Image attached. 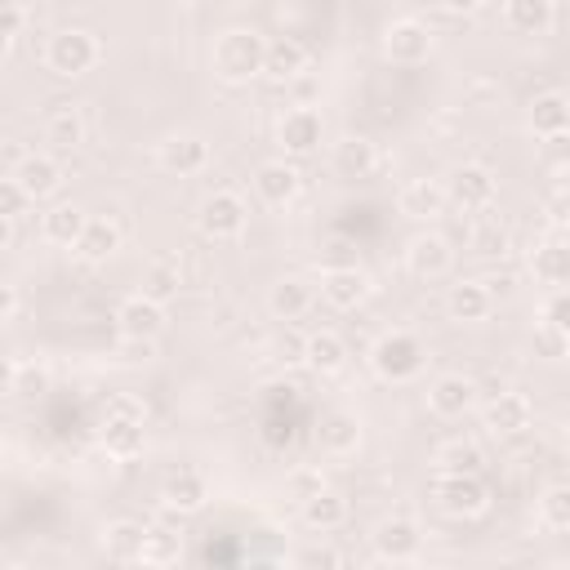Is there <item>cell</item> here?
Here are the masks:
<instances>
[{
  "label": "cell",
  "mask_w": 570,
  "mask_h": 570,
  "mask_svg": "<svg viewBox=\"0 0 570 570\" xmlns=\"http://www.w3.org/2000/svg\"><path fill=\"white\" fill-rule=\"evenodd\" d=\"M263 45L267 36H258L254 27H227L209 53L214 76L227 85H249L254 76H263Z\"/></svg>",
  "instance_id": "obj_1"
},
{
  "label": "cell",
  "mask_w": 570,
  "mask_h": 570,
  "mask_svg": "<svg viewBox=\"0 0 570 570\" xmlns=\"http://www.w3.org/2000/svg\"><path fill=\"white\" fill-rule=\"evenodd\" d=\"M370 365H374V374L383 383H414L423 374V365H428V347L410 330H387V334L374 338Z\"/></svg>",
  "instance_id": "obj_2"
},
{
  "label": "cell",
  "mask_w": 570,
  "mask_h": 570,
  "mask_svg": "<svg viewBox=\"0 0 570 570\" xmlns=\"http://www.w3.org/2000/svg\"><path fill=\"white\" fill-rule=\"evenodd\" d=\"M432 499L445 517L454 521H468V517H481L490 508V490L481 481V472H436L432 476Z\"/></svg>",
  "instance_id": "obj_3"
},
{
  "label": "cell",
  "mask_w": 570,
  "mask_h": 570,
  "mask_svg": "<svg viewBox=\"0 0 570 570\" xmlns=\"http://www.w3.org/2000/svg\"><path fill=\"white\" fill-rule=\"evenodd\" d=\"M98 58H102V45H98V36L85 31V27H67V31L49 36V49H45L49 71H53V76H67V80L94 71Z\"/></svg>",
  "instance_id": "obj_4"
},
{
  "label": "cell",
  "mask_w": 570,
  "mask_h": 570,
  "mask_svg": "<svg viewBox=\"0 0 570 570\" xmlns=\"http://www.w3.org/2000/svg\"><path fill=\"white\" fill-rule=\"evenodd\" d=\"M142 405H134V401H116L111 410H107V423H102V445H107V454H116V459H134V454H142V445H147V428H142Z\"/></svg>",
  "instance_id": "obj_5"
},
{
  "label": "cell",
  "mask_w": 570,
  "mask_h": 570,
  "mask_svg": "<svg viewBox=\"0 0 570 570\" xmlns=\"http://www.w3.org/2000/svg\"><path fill=\"white\" fill-rule=\"evenodd\" d=\"M196 223H200V232L209 240H236L245 232V223H249V205L236 191H214V196L200 200Z\"/></svg>",
  "instance_id": "obj_6"
},
{
  "label": "cell",
  "mask_w": 570,
  "mask_h": 570,
  "mask_svg": "<svg viewBox=\"0 0 570 570\" xmlns=\"http://www.w3.org/2000/svg\"><path fill=\"white\" fill-rule=\"evenodd\" d=\"M116 334L125 343H156L165 334V303H156L147 294H129L116 307Z\"/></svg>",
  "instance_id": "obj_7"
},
{
  "label": "cell",
  "mask_w": 570,
  "mask_h": 570,
  "mask_svg": "<svg viewBox=\"0 0 570 570\" xmlns=\"http://www.w3.org/2000/svg\"><path fill=\"white\" fill-rule=\"evenodd\" d=\"M321 138H325V120H321V111L307 107V102L289 107V111L281 116V125H276V142H281L285 156H312V151L321 147Z\"/></svg>",
  "instance_id": "obj_8"
},
{
  "label": "cell",
  "mask_w": 570,
  "mask_h": 570,
  "mask_svg": "<svg viewBox=\"0 0 570 570\" xmlns=\"http://www.w3.org/2000/svg\"><path fill=\"white\" fill-rule=\"evenodd\" d=\"M383 53H387L396 67H419V62H428V53H432V31H428L419 18H396V22H387V31H383Z\"/></svg>",
  "instance_id": "obj_9"
},
{
  "label": "cell",
  "mask_w": 570,
  "mask_h": 570,
  "mask_svg": "<svg viewBox=\"0 0 570 570\" xmlns=\"http://www.w3.org/2000/svg\"><path fill=\"white\" fill-rule=\"evenodd\" d=\"M370 543H374V552H379L383 561H392V566H405V561H414V557L423 552V534H419V525H414L410 517H387V521H379L374 534H370Z\"/></svg>",
  "instance_id": "obj_10"
},
{
  "label": "cell",
  "mask_w": 570,
  "mask_h": 570,
  "mask_svg": "<svg viewBox=\"0 0 570 570\" xmlns=\"http://www.w3.org/2000/svg\"><path fill=\"white\" fill-rule=\"evenodd\" d=\"M156 165H160L165 174H178V178L200 174V169L209 165V142H205L200 134L178 129V134H169V138L156 147Z\"/></svg>",
  "instance_id": "obj_11"
},
{
  "label": "cell",
  "mask_w": 570,
  "mask_h": 570,
  "mask_svg": "<svg viewBox=\"0 0 570 570\" xmlns=\"http://www.w3.org/2000/svg\"><path fill=\"white\" fill-rule=\"evenodd\" d=\"M405 267L419 276V281H441L450 267H454V249L441 232H419L410 236L405 245Z\"/></svg>",
  "instance_id": "obj_12"
},
{
  "label": "cell",
  "mask_w": 570,
  "mask_h": 570,
  "mask_svg": "<svg viewBox=\"0 0 570 570\" xmlns=\"http://www.w3.org/2000/svg\"><path fill=\"white\" fill-rule=\"evenodd\" d=\"M494 191H499V183H494V174H490L485 165H459V169L450 174L445 200H454V205L468 209V214H481V209H490Z\"/></svg>",
  "instance_id": "obj_13"
},
{
  "label": "cell",
  "mask_w": 570,
  "mask_h": 570,
  "mask_svg": "<svg viewBox=\"0 0 570 570\" xmlns=\"http://www.w3.org/2000/svg\"><path fill=\"white\" fill-rule=\"evenodd\" d=\"M472 405H476V379H468V374H459V370L432 379V387H428V410H432L436 419H463Z\"/></svg>",
  "instance_id": "obj_14"
},
{
  "label": "cell",
  "mask_w": 570,
  "mask_h": 570,
  "mask_svg": "<svg viewBox=\"0 0 570 570\" xmlns=\"http://www.w3.org/2000/svg\"><path fill=\"white\" fill-rule=\"evenodd\" d=\"M525 125H530L534 138H548V142L566 138V129H570V98H566L561 89L534 94V102H530V111H525Z\"/></svg>",
  "instance_id": "obj_15"
},
{
  "label": "cell",
  "mask_w": 570,
  "mask_h": 570,
  "mask_svg": "<svg viewBox=\"0 0 570 570\" xmlns=\"http://www.w3.org/2000/svg\"><path fill=\"white\" fill-rule=\"evenodd\" d=\"M298 187H303V178H298V169H294V160H285V156H276V160H263L258 169H254V191H258V200L263 205H289L294 196H298Z\"/></svg>",
  "instance_id": "obj_16"
},
{
  "label": "cell",
  "mask_w": 570,
  "mask_h": 570,
  "mask_svg": "<svg viewBox=\"0 0 570 570\" xmlns=\"http://www.w3.org/2000/svg\"><path fill=\"white\" fill-rule=\"evenodd\" d=\"M365 294H370V276H365L361 267H325V272H321V298H325L330 307L352 312V307L365 303Z\"/></svg>",
  "instance_id": "obj_17"
},
{
  "label": "cell",
  "mask_w": 570,
  "mask_h": 570,
  "mask_svg": "<svg viewBox=\"0 0 570 570\" xmlns=\"http://www.w3.org/2000/svg\"><path fill=\"white\" fill-rule=\"evenodd\" d=\"M205 499H209V485H205V476H200L196 468H178V472H169L165 485H160V503H165V512H178V517L200 512Z\"/></svg>",
  "instance_id": "obj_18"
},
{
  "label": "cell",
  "mask_w": 570,
  "mask_h": 570,
  "mask_svg": "<svg viewBox=\"0 0 570 570\" xmlns=\"http://www.w3.org/2000/svg\"><path fill=\"white\" fill-rule=\"evenodd\" d=\"M330 165H334V174H343V178H370V174L379 169V147H374V138H365V134H343V138L334 142V151H330Z\"/></svg>",
  "instance_id": "obj_19"
},
{
  "label": "cell",
  "mask_w": 570,
  "mask_h": 570,
  "mask_svg": "<svg viewBox=\"0 0 570 570\" xmlns=\"http://www.w3.org/2000/svg\"><path fill=\"white\" fill-rule=\"evenodd\" d=\"M316 445L330 454V459H347L361 450V419L352 410H330L316 428Z\"/></svg>",
  "instance_id": "obj_20"
},
{
  "label": "cell",
  "mask_w": 570,
  "mask_h": 570,
  "mask_svg": "<svg viewBox=\"0 0 570 570\" xmlns=\"http://www.w3.org/2000/svg\"><path fill=\"white\" fill-rule=\"evenodd\" d=\"M13 178H18V187H22L31 200H45V196L58 191L62 165H58L49 151H27V156L18 160V169H13Z\"/></svg>",
  "instance_id": "obj_21"
},
{
  "label": "cell",
  "mask_w": 570,
  "mask_h": 570,
  "mask_svg": "<svg viewBox=\"0 0 570 570\" xmlns=\"http://www.w3.org/2000/svg\"><path fill=\"white\" fill-rule=\"evenodd\" d=\"M530 419H534V410L521 392H494L485 405V428L494 436H521L530 428Z\"/></svg>",
  "instance_id": "obj_22"
},
{
  "label": "cell",
  "mask_w": 570,
  "mask_h": 570,
  "mask_svg": "<svg viewBox=\"0 0 570 570\" xmlns=\"http://www.w3.org/2000/svg\"><path fill=\"white\" fill-rule=\"evenodd\" d=\"M307 67V49L294 36H272L263 45V76L267 80H298Z\"/></svg>",
  "instance_id": "obj_23"
},
{
  "label": "cell",
  "mask_w": 570,
  "mask_h": 570,
  "mask_svg": "<svg viewBox=\"0 0 570 570\" xmlns=\"http://www.w3.org/2000/svg\"><path fill=\"white\" fill-rule=\"evenodd\" d=\"M396 209H401L405 218H414V223H428V218H436V214L445 209V187L432 183V178H410V183L396 191Z\"/></svg>",
  "instance_id": "obj_24"
},
{
  "label": "cell",
  "mask_w": 570,
  "mask_h": 570,
  "mask_svg": "<svg viewBox=\"0 0 570 570\" xmlns=\"http://www.w3.org/2000/svg\"><path fill=\"white\" fill-rule=\"evenodd\" d=\"M71 249H76L85 263H107V258L120 249V227H116L111 218H102V214H89Z\"/></svg>",
  "instance_id": "obj_25"
},
{
  "label": "cell",
  "mask_w": 570,
  "mask_h": 570,
  "mask_svg": "<svg viewBox=\"0 0 570 570\" xmlns=\"http://www.w3.org/2000/svg\"><path fill=\"white\" fill-rule=\"evenodd\" d=\"M445 312H450V321H459V325H476V321H485V316L494 312V298L485 294L481 281H459V285H450V294H445Z\"/></svg>",
  "instance_id": "obj_26"
},
{
  "label": "cell",
  "mask_w": 570,
  "mask_h": 570,
  "mask_svg": "<svg viewBox=\"0 0 570 570\" xmlns=\"http://www.w3.org/2000/svg\"><path fill=\"white\" fill-rule=\"evenodd\" d=\"M503 22L517 36H548L557 22V4L552 0H503Z\"/></svg>",
  "instance_id": "obj_27"
},
{
  "label": "cell",
  "mask_w": 570,
  "mask_h": 570,
  "mask_svg": "<svg viewBox=\"0 0 570 570\" xmlns=\"http://www.w3.org/2000/svg\"><path fill=\"white\" fill-rule=\"evenodd\" d=\"M530 272H534V281L548 285V289L566 285V276H570V249H566L561 232H552L543 245H534V254H530Z\"/></svg>",
  "instance_id": "obj_28"
},
{
  "label": "cell",
  "mask_w": 570,
  "mask_h": 570,
  "mask_svg": "<svg viewBox=\"0 0 570 570\" xmlns=\"http://www.w3.org/2000/svg\"><path fill=\"white\" fill-rule=\"evenodd\" d=\"M312 307V285L303 281V276H281L272 289H267V312L276 316V321H298L303 312Z\"/></svg>",
  "instance_id": "obj_29"
},
{
  "label": "cell",
  "mask_w": 570,
  "mask_h": 570,
  "mask_svg": "<svg viewBox=\"0 0 570 570\" xmlns=\"http://www.w3.org/2000/svg\"><path fill=\"white\" fill-rule=\"evenodd\" d=\"M303 365H307L312 374H338V370L347 365V343H343L334 330H316V334H307V343H303Z\"/></svg>",
  "instance_id": "obj_30"
},
{
  "label": "cell",
  "mask_w": 570,
  "mask_h": 570,
  "mask_svg": "<svg viewBox=\"0 0 570 570\" xmlns=\"http://www.w3.org/2000/svg\"><path fill=\"white\" fill-rule=\"evenodd\" d=\"M303 525L307 530H321V534H330V530H338L343 521H347V499L338 494V490H316V494H307L303 503Z\"/></svg>",
  "instance_id": "obj_31"
},
{
  "label": "cell",
  "mask_w": 570,
  "mask_h": 570,
  "mask_svg": "<svg viewBox=\"0 0 570 570\" xmlns=\"http://www.w3.org/2000/svg\"><path fill=\"white\" fill-rule=\"evenodd\" d=\"M183 557V530L174 525V521H151V525H142V557L138 561H147V566H169V561H178Z\"/></svg>",
  "instance_id": "obj_32"
},
{
  "label": "cell",
  "mask_w": 570,
  "mask_h": 570,
  "mask_svg": "<svg viewBox=\"0 0 570 570\" xmlns=\"http://www.w3.org/2000/svg\"><path fill=\"white\" fill-rule=\"evenodd\" d=\"M85 209L80 205H53V209H45V218H40V236L49 240V245H62V249H71L76 245V236H80V227H85Z\"/></svg>",
  "instance_id": "obj_33"
},
{
  "label": "cell",
  "mask_w": 570,
  "mask_h": 570,
  "mask_svg": "<svg viewBox=\"0 0 570 570\" xmlns=\"http://www.w3.org/2000/svg\"><path fill=\"white\" fill-rule=\"evenodd\" d=\"M432 463H436V472H481L485 454H481L476 441H468V436H450V441L436 445Z\"/></svg>",
  "instance_id": "obj_34"
},
{
  "label": "cell",
  "mask_w": 570,
  "mask_h": 570,
  "mask_svg": "<svg viewBox=\"0 0 570 570\" xmlns=\"http://www.w3.org/2000/svg\"><path fill=\"white\" fill-rule=\"evenodd\" d=\"M102 552H107L111 561H138V557H142V525L129 521V517L111 521V525L102 530Z\"/></svg>",
  "instance_id": "obj_35"
},
{
  "label": "cell",
  "mask_w": 570,
  "mask_h": 570,
  "mask_svg": "<svg viewBox=\"0 0 570 570\" xmlns=\"http://www.w3.org/2000/svg\"><path fill=\"white\" fill-rule=\"evenodd\" d=\"M45 142H53V147H62V151L80 147V142H85V116H80L76 107L49 111V120H45Z\"/></svg>",
  "instance_id": "obj_36"
},
{
  "label": "cell",
  "mask_w": 570,
  "mask_h": 570,
  "mask_svg": "<svg viewBox=\"0 0 570 570\" xmlns=\"http://www.w3.org/2000/svg\"><path fill=\"white\" fill-rule=\"evenodd\" d=\"M178 285H183V276H178V263H169V258H156V263L142 272V289H138V294H147V298H156V303H169V298L178 294Z\"/></svg>",
  "instance_id": "obj_37"
},
{
  "label": "cell",
  "mask_w": 570,
  "mask_h": 570,
  "mask_svg": "<svg viewBox=\"0 0 570 570\" xmlns=\"http://www.w3.org/2000/svg\"><path fill=\"white\" fill-rule=\"evenodd\" d=\"M534 512H539V521H543L552 534H566V530H570V490H566V485H548V490L539 494Z\"/></svg>",
  "instance_id": "obj_38"
},
{
  "label": "cell",
  "mask_w": 570,
  "mask_h": 570,
  "mask_svg": "<svg viewBox=\"0 0 570 570\" xmlns=\"http://www.w3.org/2000/svg\"><path fill=\"white\" fill-rule=\"evenodd\" d=\"M472 249H476L481 258H503V254L512 249V236H508V227H503L499 218H485V223L472 232Z\"/></svg>",
  "instance_id": "obj_39"
},
{
  "label": "cell",
  "mask_w": 570,
  "mask_h": 570,
  "mask_svg": "<svg viewBox=\"0 0 570 570\" xmlns=\"http://www.w3.org/2000/svg\"><path fill=\"white\" fill-rule=\"evenodd\" d=\"M303 343H307V334H298V330H289V325H285V330H276V334H272L267 352H272V361H276V365H285V370H289V365H303Z\"/></svg>",
  "instance_id": "obj_40"
},
{
  "label": "cell",
  "mask_w": 570,
  "mask_h": 570,
  "mask_svg": "<svg viewBox=\"0 0 570 570\" xmlns=\"http://www.w3.org/2000/svg\"><path fill=\"white\" fill-rule=\"evenodd\" d=\"M570 347V330H552V325H534V356L543 361H561Z\"/></svg>",
  "instance_id": "obj_41"
},
{
  "label": "cell",
  "mask_w": 570,
  "mask_h": 570,
  "mask_svg": "<svg viewBox=\"0 0 570 570\" xmlns=\"http://www.w3.org/2000/svg\"><path fill=\"white\" fill-rule=\"evenodd\" d=\"M49 392V370L45 365H13V396H40Z\"/></svg>",
  "instance_id": "obj_42"
},
{
  "label": "cell",
  "mask_w": 570,
  "mask_h": 570,
  "mask_svg": "<svg viewBox=\"0 0 570 570\" xmlns=\"http://www.w3.org/2000/svg\"><path fill=\"white\" fill-rule=\"evenodd\" d=\"M570 298H566V285H557L548 298H543V312H539V325H552V330H570Z\"/></svg>",
  "instance_id": "obj_43"
},
{
  "label": "cell",
  "mask_w": 570,
  "mask_h": 570,
  "mask_svg": "<svg viewBox=\"0 0 570 570\" xmlns=\"http://www.w3.org/2000/svg\"><path fill=\"white\" fill-rule=\"evenodd\" d=\"M27 205H31V196L18 187V178L13 174L0 178V218H18V214H27Z\"/></svg>",
  "instance_id": "obj_44"
},
{
  "label": "cell",
  "mask_w": 570,
  "mask_h": 570,
  "mask_svg": "<svg viewBox=\"0 0 570 570\" xmlns=\"http://www.w3.org/2000/svg\"><path fill=\"white\" fill-rule=\"evenodd\" d=\"M316 490H325V476H321V468H298V472H289V494L303 503L307 494H316Z\"/></svg>",
  "instance_id": "obj_45"
},
{
  "label": "cell",
  "mask_w": 570,
  "mask_h": 570,
  "mask_svg": "<svg viewBox=\"0 0 570 570\" xmlns=\"http://www.w3.org/2000/svg\"><path fill=\"white\" fill-rule=\"evenodd\" d=\"M22 22H27V9H4V4H0V58H4V49L13 45V36L22 31Z\"/></svg>",
  "instance_id": "obj_46"
},
{
  "label": "cell",
  "mask_w": 570,
  "mask_h": 570,
  "mask_svg": "<svg viewBox=\"0 0 570 570\" xmlns=\"http://www.w3.org/2000/svg\"><path fill=\"white\" fill-rule=\"evenodd\" d=\"M481 285H485V294H490V298H508V294L517 289V276H512V272H490Z\"/></svg>",
  "instance_id": "obj_47"
},
{
  "label": "cell",
  "mask_w": 570,
  "mask_h": 570,
  "mask_svg": "<svg viewBox=\"0 0 570 570\" xmlns=\"http://www.w3.org/2000/svg\"><path fill=\"white\" fill-rule=\"evenodd\" d=\"M298 561H303V566H338L343 557H338V552H330V548H312V552H303Z\"/></svg>",
  "instance_id": "obj_48"
},
{
  "label": "cell",
  "mask_w": 570,
  "mask_h": 570,
  "mask_svg": "<svg viewBox=\"0 0 570 570\" xmlns=\"http://www.w3.org/2000/svg\"><path fill=\"white\" fill-rule=\"evenodd\" d=\"M18 312V289L9 281H0V321H9Z\"/></svg>",
  "instance_id": "obj_49"
},
{
  "label": "cell",
  "mask_w": 570,
  "mask_h": 570,
  "mask_svg": "<svg viewBox=\"0 0 570 570\" xmlns=\"http://www.w3.org/2000/svg\"><path fill=\"white\" fill-rule=\"evenodd\" d=\"M485 0H441V9H450V13H476Z\"/></svg>",
  "instance_id": "obj_50"
},
{
  "label": "cell",
  "mask_w": 570,
  "mask_h": 570,
  "mask_svg": "<svg viewBox=\"0 0 570 570\" xmlns=\"http://www.w3.org/2000/svg\"><path fill=\"white\" fill-rule=\"evenodd\" d=\"M13 245V218H0V249Z\"/></svg>",
  "instance_id": "obj_51"
},
{
  "label": "cell",
  "mask_w": 570,
  "mask_h": 570,
  "mask_svg": "<svg viewBox=\"0 0 570 570\" xmlns=\"http://www.w3.org/2000/svg\"><path fill=\"white\" fill-rule=\"evenodd\" d=\"M13 392V365H0V396Z\"/></svg>",
  "instance_id": "obj_52"
},
{
  "label": "cell",
  "mask_w": 570,
  "mask_h": 570,
  "mask_svg": "<svg viewBox=\"0 0 570 570\" xmlns=\"http://www.w3.org/2000/svg\"><path fill=\"white\" fill-rule=\"evenodd\" d=\"M4 9H27V0H0Z\"/></svg>",
  "instance_id": "obj_53"
}]
</instances>
